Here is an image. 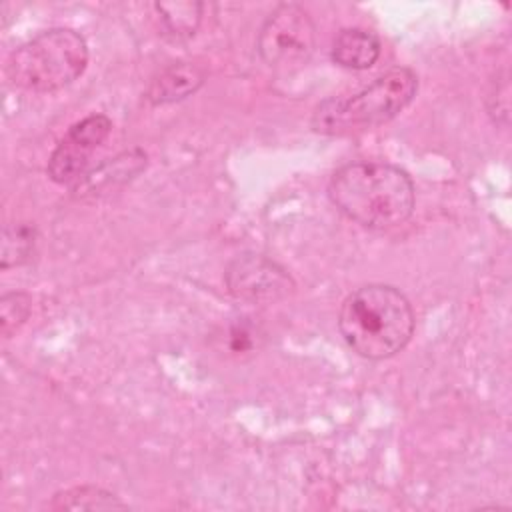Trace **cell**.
<instances>
[{
    "label": "cell",
    "mask_w": 512,
    "mask_h": 512,
    "mask_svg": "<svg viewBox=\"0 0 512 512\" xmlns=\"http://www.w3.org/2000/svg\"><path fill=\"white\" fill-rule=\"evenodd\" d=\"M38 230L32 222H10L2 232V254L0 268H16L26 264L36 250Z\"/></svg>",
    "instance_id": "obj_11"
},
{
    "label": "cell",
    "mask_w": 512,
    "mask_h": 512,
    "mask_svg": "<svg viewBox=\"0 0 512 512\" xmlns=\"http://www.w3.org/2000/svg\"><path fill=\"white\" fill-rule=\"evenodd\" d=\"M156 12L160 14L164 30L176 38L184 40L196 34L200 20H202V10L204 4L200 2H158L154 4Z\"/></svg>",
    "instance_id": "obj_13"
},
{
    "label": "cell",
    "mask_w": 512,
    "mask_h": 512,
    "mask_svg": "<svg viewBox=\"0 0 512 512\" xmlns=\"http://www.w3.org/2000/svg\"><path fill=\"white\" fill-rule=\"evenodd\" d=\"M112 160V172H106L102 174L100 170H94V172H86L76 184H74V190H84V192H96L98 188L102 186H110V180H126L128 178H134L138 172H142V168L146 166V154L138 148L134 150H128V152H122L118 154L116 158H110Z\"/></svg>",
    "instance_id": "obj_12"
},
{
    "label": "cell",
    "mask_w": 512,
    "mask_h": 512,
    "mask_svg": "<svg viewBox=\"0 0 512 512\" xmlns=\"http://www.w3.org/2000/svg\"><path fill=\"white\" fill-rule=\"evenodd\" d=\"M316 48V26L310 14L296 2L276 6L264 20L256 50L266 66L278 72L302 68Z\"/></svg>",
    "instance_id": "obj_5"
},
{
    "label": "cell",
    "mask_w": 512,
    "mask_h": 512,
    "mask_svg": "<svg viewBox=\"0 0 512 512\" xmlns=\"http://www.w3.org/2000/svg\"><path fill=\"white\" fill-rule=\"evenodd\" d=\"M228 292L248 304H272L292 294V276L262 254H240L224 272Z\"/></svg>",
    "instance_id": "obj_7"
},
{
    "label": "cell",
    "mask_w": 512,
    "mask_h": 512,
    "mask_svg": "<svg viewBox=\"0 0 512 512\" xmlns=\"http://www.w3.org/2000/svg\"><path fill=\"white\" fill-rule=\"evenodd\" d=\"M328 198L348 220L368 230H390L412 216L416 192L412 178L400 166L358 160L330 176Z\"/></svg>",
    "instance_id": "obj_1"
},
{
    "label": "cell",
    "mask_w": 512,
    "mask_h": 512,
    "mask_svg": "<svg viewBox=\"0 0 512 512\" xmlns=\"http://www.w3.org/2000/svg\"><path fill=\"white\" fill-rule=\"evenodd\" d=\"M88 42L74 28H48L20 44L6 62L8 80L28 92H58L88 66Z\"/></svg>",
    "instance_id": "obj_4"
},
{
    "label": "cell",
    "mask_w": 512,
    "mask_h": 512,
    "mask_svg": "<svg viewBox=\"0 0 512 512\" xmlns=\"http://www.w3.org/2000/svg\"><path fill=\"white\" fill-rule=\"evenodd\" d=\"M50 510H124L128 508L114 492L100 486H74L56 492L48 504Z\"/></svg>",
    "instance_id": "obj_10"
},
{
    "label": "cell",
    "mask_w": 512,
    "mask_h": 512,
    "mask_svg": "<svg viewBox=\"0 0 512 512\" xmlns=\"http://www.w3.org/2000/svg\"><path fill=\"white\" fill-rule=\"evenodd\" d=\"M416 318L404 292L390 284H364L350 292L338 312V330L352 352L386 360L406 348Z\"/></svg>",
    "instance_id": "obj_2"
},
{
    "label": "cell",
    "mask_w": 512,
    "mask_h": 512,
    "mask_svg": "<svg viewBox=\"0 0 512 512\" xmlns=\"http://www.w3.org/2000/svg\"><path fill=\"white\" fill-rule=\"evenodd\" d=\"M32 296L28 292H6L0 298V332L10 338L30 316Z\"/></svg>",
    "instance_id": "obj_14"
},
{
    "label": "cell",
    "mask_w": 512,
    "mask_h": 512,
    "mask_svg": "<svg viewBox=\"0 0 512 512\" xmlns=\"http://www.w3.org/2000/svg\"><path fill=\"white\" fill-rule=\"evenodd\" d=\"M418 76L408 66H396L354 94L322 100L310 126L318 134L346 136L376 128L396 118L416 96Z\"/></svg>",
    "instance_id": "obj_3"
},
{
    "label": "cell",
    "mask_w": 512,
    "mask_h": 512,
    "mask_svg": "<svg viewBox=\"0 0 512 512\" xmlns=\"http://www.w3.org/2000/svg\"><path fill=\"white\" fill-rule=\"evenodd\" d=\"M110 132L112 120L106 114L94 112L72 124L48 158V178L60 186H74L86 174L90 156Z\"/></svg>",
    "instance_id": "obj_6"
},
{
    "label": "cell",
    "mask_w": 512,
    "mask_h": 512,
    "mask_svg": "<svg viewBox=\"0 0 512 512\" xmlns=\"http://www.w3.org/2000/svg\"><path fill=\"white\" fill-rule=\"evenodd\" d=\"M382 52V42L376 32L366 28H342L330 48L332 62L346 70H368L376 64Z\"/></svg>",
    "instance_id": "obj_9"
},
{
    "label": "cell",
    "mask_w": 512,
    "mask_h": 512,
    "mask_svg": "<svg viewBox=\"0 0 512 512\" xmlns=\"http://www.w3.org/2000/svg\"><path fill=\"white\" fill-rule=\"evenodd\" d=\"M206 80L204 68L194 62H172L162 68L146 88V100L152 106L180 102L194 94Z\"/></svg>",
    "instance_id": "obj_8"
}]
</instances>
